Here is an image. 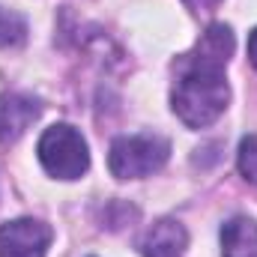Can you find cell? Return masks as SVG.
Listing matches in <instances>:
<instances>
[{"mask_svg":"<svg viewBox=\"0 0 257 257\" xmlns=\"http://www.w3.org/2000/svg\"><path fill=\"white\" fill-rule=\"evenodd\" d=\"M236 165L239 174L257 186V135H245L239 141V153H236Z\"/></svg>","mask_w":257,"mask_h":257,"instance_id":"cell-9","label":"cell"},{"mask_svg":"<svg viewBox=\"0 0 257 257\" xmlns=\"http://www.w3.org/2000/svg\"><path fill=\"white\" fill-rule=\"evenodd\" d=\"M248 60H251L254 69H257V27L251 30V36H248Z\"/></svg>","mask_w":257,"mask_h":257,"instance_id":"cell-11","label":"cell"},{"mask_svg":"<svg viewBox=\"0 0 257 257\" xmlns=\"http://www.w3.org/2000/svg\"><path fill=\"white\" fill-rule=\"evenodd\" d=\"M230 54H233V30L227 24H212L200 36L194 51L180 57L177 81L171 90V108L189 128H206L224 114L230 102L224 66Z\"/></svg>","mask_w":257,"mask_h":257,"instance_id":"cell-1","label":"cell"},{"mask_svg":"<svg viewBox=\"0 0 257 257\" xmlns=\"http://www.w3.org/2000/svg\"><path fill=\"white\" fill-rule=\"evenodd\" d=\"M54 230L39 218H15L0 224V257H45Z\"/></svg>","mask_w":257,"mask_h":257,"instance_id":"cell-4","label":"cell"},{"mask_svg":"<svg viewBox=\"0 0 257 257\" xmlns=\"http://www.w3.org/2000/svg\"><path fill=\"white\" fill-rule=\"evenodd\" d=\"M192 9H197V12H209V9H215L221 0H186Z\"/></svg>","mask_w":257,"mask_h":257,"instance_id":"cell-10","label":"cell"},{"mask_svg":"<svg viewBox=\"0 0 257 257\" xmlns=\"http://www.w3.org/2000/svg\"><path fill=\"white\" fill-rule=\"evenodd\" d=\"M221 257H257V221L233 215L221 224Z\"/></svg>","mask_w":257,"mask_h":257,"instance_id":"cell-7","label":"cell"},{"mask_svg":"<svg viewBox=\"0 0 257 257\" xmlns=\"http://www.w3.org/2000/svg\"><path fill=\"white\" fill-rule=\"evenodd\" d=\"M186 245H189L186 227L174 218H162L147 230L141 251H144V257H183Z\"/></svg>","mask_w":257,"mask_h":257,"instance_id":"cell-6","label":"cell"},{"mask_svg":"<svg viewBox=\"0 0 257 257\" xmlns=\"http://www.w3.org/2000/svg\"><path fill=\"white\" fill-rule=\"evenodd\" d=\"M42 114L39 99L27 93H6L0 96V144L18 141Z\"/></svg>","mask_w":257,"mask_h":257,"instance_id":"cell-5","label":"cell"},{"mask_svg":"<svg viewBox=\"0 0 257 257\" xmlns=\"http://www.w3.org/2000/svg\"><path fill=\"white\" fill-rule=\"evenodd\" d=\"M24 42H27V21L18 12L0 6V48H18Z\"/></svg>","mask_w":257,"mask_h":257,"instance_id":"cell-8","label":"cell"},{"mask_svg":"<svg viewBox=\"0 0 257 257\" xmlns=\"http://www.w3.org/2000/svg\"><path fill=\"white\" fill-rule=\"evenodd\" d=\"M171 156V144L162 135H123L111 144L108 168L117 180H141L156 174Z\"/></svg>","mask_w":257,"mask_h":257,"instance_id":"cell-3","label":"cell"},{"mask_svg":"<svg viewBox=\"0 0 257 257\" xmlns=\"http://www.w3.org/2000/svg\"><path fill=\"white\" fill-rule=\"evenodd\" d=\"M39 162L42 168L57 177V180H78L87 174L90 168V150L84 135L69 123L45 128V135L39 138Z\"/></svg>","mask_w":257,"mask_h":257,"instance_id":"cell-2","label":"cell"}]
</instances>
